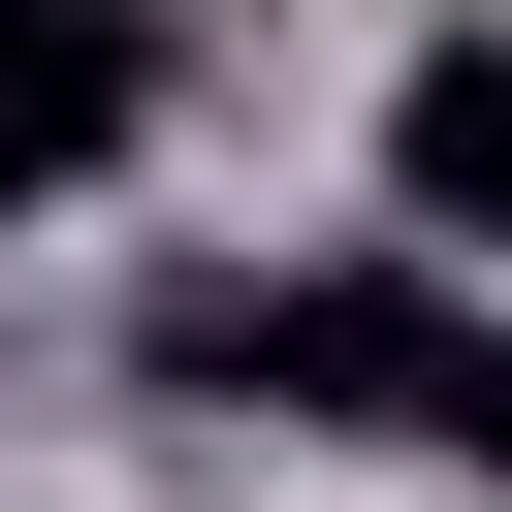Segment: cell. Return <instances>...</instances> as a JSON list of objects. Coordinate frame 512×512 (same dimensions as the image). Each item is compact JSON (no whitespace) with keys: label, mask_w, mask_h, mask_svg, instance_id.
I'll list each match as a JSON object with an SVG mask.
<instances>
[{"label":"cell","mask_w":512,"mask_h":512,"mask_svg":"<svg viewBox=\"0 0 512 512\" xmlns=\"http://www.w3.org/2000/svg\"><path fill=\"white\" fill-rule=\"evenodd\" d=\"M160 96H192V32H160V0H0V192H128V160H160Z\"/></svg>","instance_id":"cell-1"},{"label":"cell","mask_w":512,"mask_h":512,"mask_svg":"<svg viewBox=\"0 0 512 512\" xmlns=\"http://www.w3.org/2000/svg\"><path fill=\"white\" fill-rule=\"evenodd\" d=\"M384 224L416 256H512V32H416L384 64Z\"/></svg>","instance_id":"cell-2"}]
</instances>
